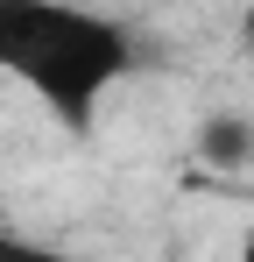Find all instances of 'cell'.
<instances>
[{
	"label": "cell",
	"mask_w": 254,
	"mask_h": 262,
	"mask_svg": "<svg viewBox=\"0 0 254 262\" xmlns=\"http://www.w3.org/2000/svg\"><path fill=\"white\" fill-rule=\"evenodd\" d=\"M0 71L36 92L57 128L85 135L99 121V99L134 71L127 21L64 0H0Z\"/></svg>",
	"instance_id": "1"
},
{
	"label": "cell",
	"mask_w": 254,
	"mask_h": 262,
	"mask_svg": "<svg viewBox=\"0 0 254 262\" xmlns=\"http://www.w3.org/2000/svg\"><path fill=\"white\" fill-rule=\"evenodd\" d=\"M191 142H198V156H205L212 170H247V163H254V114H240V106H212Z\"/></svg>",
	"instance_id": "2"
},
{
	"label": "cell",
	"mask_w": 254,
	"mask_h": 262,
	"mask_svg": "<svg viewBox=\"0 0 254 262\" xmlns=\"http://www.w3.org/2000/svg\"><path fill=\"white\" fill-rule=\"evenodd\" d=\"M0 262H71L64 248H49L36 234H14V227H0Z\"/></svg>",
	"instance_id": "3"
},
{
	"label": "cell",
	"mask_w": 254,
	"mask_h": 262,
	"mask_svg": "<svg viewBox=\"0 0 254 262\" xmlns=\"http://www.w3.org/2000/svg\"><path fill=\"white\" fill-rule=\"evenodd\" d=\"M247 36H254V14H247Z\"/></svg>",
	"instance_id": "4"
}]
</instances>
